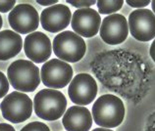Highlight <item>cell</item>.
Returning a JSON list of instances; mask_svg holds the SVG:
<instances>
[{
	"mask_svg": "<svg viewBox=\"0 0 155 131\" xmlns=\"http://www.w3.org/2000/svg\"><path fill=\"white\" fill-rule=\"evenodd\" d=\"M67 100L62 92L55 89H42L34 99L35 114L44 120H56L64 116Z\"/></svg>",
	"mask_w": 155,
	"mask_h": 131,
	"instance_id": "cell-3",
	"label": "cell"
},
{
	"mask_svg": "<svg viewBox=\"0 0 155 131\" xmlns=\"http://www.w3.org/2000/svg\"><path fill=\"white\" fill-rule=\"evenodd\" d=\"M38 2L39 5H42V6H53V5H55V4L58 3V1L57 0H52V1H36Z\"/></svg>",
	"mask_w": 155,
	"mask_h": 131,
	"instance_id": "cell-23",
	"label": "cell"
},
{
	"mask_svg": "<svg viewBox=\"0 0 155 131\" xmlns=\"http://www.w3.org/2000/svg\"><path fill=\"white\" fill-rule=\"evenodd\" d=\"M126 113L124 103L119 97L105 94L97 99L92 107L94 122L103 128H114L124 120Z\"/></svg>",
	"mask_w": 155,
	"mask_h": 131,
	"instance_id": "cell-1",
	"label": "cell"
},
{
	"mask_svg": "<svg viewBox=\"0 0 155 131\" xmlns=\"http://www.w3.org/2000/svg\"><path fill=\"white\" fill-rule=\"evenodd\" d=\"M66 2L76 8H80V9H83V8H89V6L94 5L96 3V1H94V0H92V1H70V0H68Z\"/></svg>",
	"mask_w": 155,
	"mask_h": 131,
	"instance_id": "cell-19",
	"label": "cell"
},
{
	"mask_svg": "<svg viewBox=\"0 0 155 131\" xmlns=\"http://www.w3.org/2000/svg\"><path fill=\"white\" fill-rule=\"evenodd\" d=\"M16 1L12 0V1H8V0H5V1H0V12L1 13H7L10 10L12 11L15 7Z\"/></svg>",
	"mask_w": 155,
	"mask_h": 131,
	"instance_id": "cell-20",
	"label": "cell"
},
{
	"mask_svg": "<svg viewBox=\"0 0 155 131\" xmlns=\"http://www.w3.org/2000/svg\"><path fill=\"white\" fill-rule=\"evenodd\" d=\"M149 3V0H147V1H127V4L130 7L140 8V9H143V7L147 6Z\"/></svg>",
	"mask_w": 155,
	"mask_h": 131,
	"instance_id": "cell-21",
	"label": "cell"
},
{
	"mask_svg": "<svg viewBox=\"0 0 155 131\" xmlns=\"http://www.w3.org/2000/svg\"><path fill=\"white\" fill-rule=\"evenodd\" d=\"M150 3H151L152 11H153V13H154V15H155V0H154V1H151V2H150Z\"/></svg>",
	"mask_w": 155,
	"mask_h": 131,
	"instance_id": "cell-26",
	"label": "cell"
},
{
	"mask_svg": "<svg viewBox=\"0 0 155 131\" xmlns=\"http://www.w3.org/2000/svg\"><path fill=\"white\" fill-rule=\"evenodd\" d=\"M9 84L7 76L2 72H0V99L7 95V92L9 91Z\"/></svg>",
	"mask_w": 155,
	"mask_h": 131,
	"instance_id": "cell-18",
	"label": "cell"
},
{
	"mask_svg": "<svg viewBox=\"0 0 155 131\" xmlns=\"http://www.w3.org/2000/svg\"><path fill=\"white\" fill-rule=\"evenodd\" d=\"M129 30L138 41L146 42L155 38V15L151 10L137 9L129 16Z\"/></svg>",
	"mask_w": 155,
	"mask_h": 131,
	"instance_id": "cell-7",
	"label": "cell"
},
{
	"mask_svg": "<svg viewBox=\"0 0 155 131\" xmlns=\"http://www.w3.org/2000/svg\"><path fill=\"white\" fill-rule=\"evenodd\" d=\"M32 109L31 98L23 92L8 94L0 105L3 117L12 123H21L28 120L32 113Z\"/></svg>",
	"mask_w": 155,
	"mask_h": 131,
	"instance_id": "cell-5",
	"label": "cell"
},
{
	"mask_svg": "<svg viewBox=\"0 0 155 131\" xmlns=\"http://www.w3.org/2000/svg\"><path fill=\"white\" fill-rule=\"evenodd\" d=\"M0 131H15V128L8 123H0Z\"/></svg>",
	"mask_w": 155,
	"mask_h": 131,
	"instance_id": "cell-22",
	"label": "cell"
},
{
	"mask_svg": "<svg viewBox=\"0 0 155 131\" xmlns=\"http://www.w3.org/2000/svg\"><path fill=\"white\" fill-rule=\"evenodd\" d=\"M150 56H151L152 60L155 62V38L153 40L151 46H150Z\"/></svg>",
	"mask_w": 155,
	"mask_h": 131,
	"instance_id": "cell-24",
	"label": "cell"
},
{
	"mask_svg": "<svg viewBox=\"0 0 155 131\" xmlns=\"http://www.w3.org/2000/svg\"><path fill=\"white\" fill-rule=\"evenodd\" d=\"M7 77L12 87L20 92H34L40 83L38 68L27 60L12 63L8 68Z\"/></svg>",
	"mask_w": 155,
	"mask_h": 131,
	"instance_id": "cell-2",
	"label": "cell"
},
{
	"mask_svg": "<svg viewBox=\"0 0 155 131\" xmlns=\"http://www.w3.org/2000/svg\"><path fill=\"white\" fill-rule=\"evenodd\" d=\"M96 4L99 14L112 15L122 9L124 5V1H120V0H109V1L98 0V1H96Z\"/></svg>",
	"mask_w": 155,
	"mask_h": 131,
	"instance_id": "cell-16",
	"label": "cell"
},
{
	"mask_svg": "<svg viewBox=\"0 0 155 131\" xmlns=\"http://www.w3.org/2000/svg\"><path fill=\"white\" fill-rule=\"evenodd\" d=\"M71 26L78 35L85 38L93 37L100 30V15L91 8L78 9L72 16Z\"/></svg>",
	"mask_w": 155,
	"mask_h": 131,
	"instance_id": "cell-11",
	"label": "cell"
},
{
	"mask_svg": "<svg viewBox=\"0 0 155 131\" xmlns=\"http://www.w3.org/2000/svg\"><path fill=\"white\" fill-rule=\"evenodd\" d=\"M2 24H3V21H2L1 15H0V30H1V27H2Z\"/></svg>",
	"mask_w": 155,
	"mask_h": 131,
	"instance_id": "cell-27",
	"label": "cell"
},
{
	"mask_svg": "<svg viewBox=\"0 0 155 131\" xmlns=\"http://www.w3.org/2000/svg\"><path fill=\"white\" fill-rule=\"evenodd\" d=\"M21 131H50V129L45 123H42V122L39 121H34L24 126Z\"/></svg>",
	"mask_w": 155,
	"mask_h": 131,
	"instance_id": "cell-17",
	"label": "cell"
},
{
	"mask_svg": "<svg viewBox=\"0 0 155 131\" xmlns=\"http://www.w3.org/2000/svg\"><path fill=\"white\" fill-rule=\"evenodd\" d=\"M73 77V69L68 63L59 59H52L43 64L40 71V78L45 86L51 89H60L70 84Z\"/></svg>",
	"mask_w": 155,
	"mask_h": 131,
	"instance_id": "cell-6",
	"label": "cell"
},
{
	"mask_svg": "<svg viewBox=\"0 0 155 131\" xmlns=\"http://www.w3.org/2000/svg\"><path fill=\"white\" fill-rule=\"evenodd\" d=\"M92 131H113L109 128H103V127H99V128H94Z\"/></svg>",
	"mask_w": 155,
	"mask_h": 131,
	"instance_id": "cell-25",
	"label": "cell"
},
{
	"mask_svg": "<svg viewBox=\"0 0 155 131\" xmlns=\"http://www.w3.org/2000/svg\"><path fill=\"white\" fill-rule=\"evenodd\" d=\"M8 21L15 32L28 34L38 30L40 17L38 11L30 4H19L10 12Z\"/></svg>",
	"mask_w": 155,
	"mask_h": 131,
	"instance_id": "cell-8",
	"label": "cell"
},
{
	"mask_svg": "<svg viewBox=\"0 0 155 131\" xmlns=\"http://www.w3.org/2000/svg\"><path fill=\"white\" fill-rule=\"evenodd\" d=\"M100 37L109 45L123 43L128 37L129 24L125 16L112 14L103 19L100 26Z\"/></svg>",
	"mask_w": 155,
	"mask_h": 131,
	"instance_id": "cell-10",
	"label": "cell"
},
{
	"mask_svg": "<svg viewBox=\"0 0 155 131\" xmlns=\"http://www.w3.org/2000/svg\"><path fill=\"white\" fill-rule=\"evenodd\" d=\"M68 94L74 104L78 106L89 105L97 95L96 81L91 75L79 73L71 80Z\"/></svg>",
	"mask_w": 155,
	"mask_h": 131,
	"instance_id": "cell-9",
	"label": "cell"
},
{
	"mask_svg": "<svg viewBox=\"0 0 155 131\" xmlns=\"http://www.w3.org/2000/svg\"><path fill=\"white\" fill-rule=\"evenodd\" d=\"M72 20L70 8L64 4L45 8L40 14V24L45 30L49 32H59L65 30Z\"/></svg>",
	"mask_w": 155,
	"mask_h": 131,
	"instance_id": "cell-13",
	"label": "cell"
},
{
	"mask_svg": "<svg viewBox=\"0 0 155 131\" xmlns=\"http://www.w3.org/2000/svg\"><path fill=\"white\" fill-rule=\"evenodd\" d=\"M24 50L31 62L38 64L47 62L52 53L50 39L43 32H31L25 38Z\"/></svg>",
	"mask_w": 155,
	"mask_h": 131,
	"instance_id": "cell-12",
	"label": "cell"
},
{
	"mask_svg": "<svg viewBox=\"0 0 155 131\" xmlns=\"http://www.w3.org/2000/svg\"><path fill=\"white\" fill-rule=\"evenodd\" d=\"M62 122L67 131H89L92 125V116L83 106H73L64 113Z\"/></svg>",
	"mask_w": 155,
	"mask_h": 131,
	"instance_id": "cell-14",
	"label": "cell"
},
{
	"mask_svg": "<svg viewBox=\"0 0 155 131\" xmlns=\"http://www.w3.org/2000/svg\"><path fill=\"white\" fill-rule=\"evenodd\" d=\"M23 39L21 35L13 30L0 31V61L14 58L21 52Z\"/></svg>",
	"mask_w": 155,
	"mask_h": 131,
	"instance_id": "cell-15",
	"label": "cell"
},
{
	"mask_svg": "<svg viewBox=\"0 0 155 131\" xmlns=\"http://www.w3.org/2000/svg\"><path fill=\"white\" fill-rule=\"evenodd\" d=\"M53 51L61 61L76 63L81 61L87 51L84 40L76 32L66 30L57 34L53 40Z\"/></svg>",
	"mask_w": 155,
	"mask_h": 131,
	"instance_id": "cell-4",
	"label": "cell"
}]
</instances>
